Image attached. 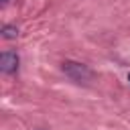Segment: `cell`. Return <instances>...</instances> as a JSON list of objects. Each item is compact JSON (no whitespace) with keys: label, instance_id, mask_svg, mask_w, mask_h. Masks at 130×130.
Returning <instances> with one entry per match:
<instances>
[{"label":"cell","instance_id":"obj_4","mask_svg":"<svg viewBox=\"0 0 130 130\" xmlns=\"http://www.w3.org/2000/svg\"><path fill=\"white\" fill-rule=\"evenodd\" d=\"M6 2H8V0H2V4H6Z\"/></svg>","mask_w":130,"mask_h":130},{"label":"cell","instance_id":"obj_3","mask_svg":"<svg viewBox=\"0 0 130 130\" xmlns=\"http://www.w3.org/2000/svg\"><path fill=\"white\" fill-rule=\"evenodd\" d=\"M2 35H4L6 39H16V35H18V28H16V26H12V24H6V26L2 28Z\"/></svg>","mask_w":130,"mask_h":130},{"label":"cell","instance_id":"obj_5","mask_svg":"<svg viewBox=\"0 0 130 130\" xmlns=\"http://www.w3.org/2000/svg\"><path fill=\"white\" fill-rule=\"evenodd\" d=\"M128 81H130V75H128Z\"/></svg>","mask_w":130,"mask_h":130},{"label":"cell","instance_id":"obj_1","mask_svg":"<svg viewBox=\"0 0 130 130\" xmlns=\"http://www.w3.org/2000/svg\"><path fill=\"white\" fill-rule=\"evenodd\" d=\"M61 69H63V73H65L69 79H73V81H77V83H89V81L93 79V71H91L87 65L77 63V61H63V63H61Z\"/></svg>","mask_w":130,"mask_h":130},{"label":"cell","instance_id":"obj_2","mask_svg":"<svg viewBox=\"0 0 130 130\" xmlns=\"http://www.w3.org/2000/svg\"><path fill=\"white\" fill-rule=\"evenodd\" d=\"M0 69L4 73H14L18 69V55L12 51H4L0 55Z\"/></svg>","mask_w":130,"mask_h":130}]
</instances>
